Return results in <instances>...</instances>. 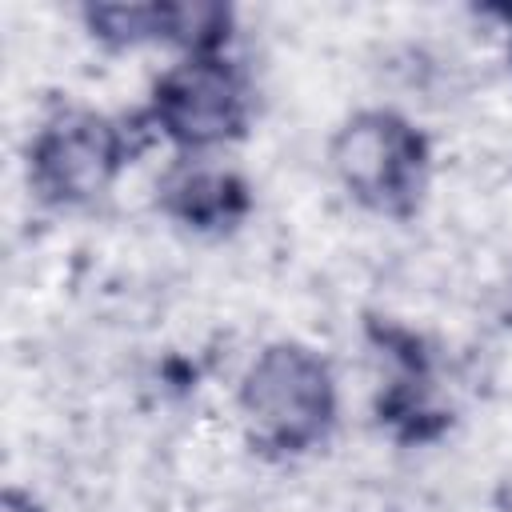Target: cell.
<instances>
[{"mask_svg":"<svg viewBox=\"0 0 512 512\" xmlns=\"http://www.w3.org/2000/svg\"><path fill=\"white\" fill-rule=\"evenodd\" d=\"M332 376L296 344L264 348L240 384V408L252 432L272 448H304L332 420Z\"/></svg>","mask_w":512,"mask_h":512,"instance_id":"1","label":"cell"},{"mask_svg":"<svg viewBox=\"0 0 512 512\" xmlns=\"http://www.w3.org/2000/svg\"><path fill=\"white\" fill-rule=\"evenodd\" d=\"M332 164L352 196L380 212H400L420 192L424 140L388 112H364L340 128L332 144Z\"/></svg>","mask_w":512,"mask_h":512,"instance_id":"2","label":"cell"},{"mask_svg":"<svg viewBox=\"0 0 512 512\" xmlns=\"http://www.w3.org/2000/svg\"><path fill=\"white\" fill-rule=\"evenodd\" d=\"M120 160H124V136L108 120L92 112H68L36 136L32 184L48 200L80 204L112 184Z\"/></svg>","mask_w":512,"mask_h":512,"instance_id":"3","label":"cell"},{"mask_svg":"<svg viewBox=\"0 0 512 512\" xmlns=\"http://www.w3.org/2000/svg\"><path fill=\"white\" fill-rule=\"evenodd\" d=\"M156 124L184 148L224 144L244 128V88L224 60L192 56L160 76Z\"/></svg>","mask_w":512,"mask_h":512,"instance_id":"4","label":"cell"},{"mask_svg":"<svg viewBox=\"0 0 512 512\" xmlns=\"http://www.w3.org/2000/svg\"><path fill=\"white\" fill-rule=\"evenodd\" d=\"M168 192L172 208L192 224H220L240 208V184L224 172H188Z\"/></svg>","mask_w":512,"mask_h":512,"instance_id":"5","label":"cell"}]
</instances>
